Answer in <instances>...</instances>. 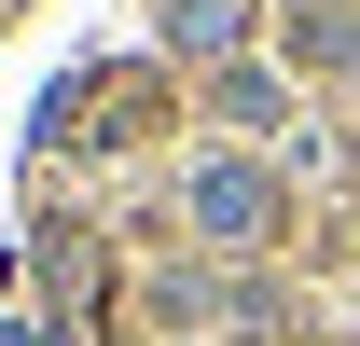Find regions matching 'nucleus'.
<instances>
[{
	"label": "nucleus",
	"instance_id": "f257e3e1",
	"mask_svg": "<svg viewBox=\"0 0 360 346\" xmlns=\"http://www.w3.org/2000/svg\"><path fill=\"white\" fill-rule=\"evenodd\" d=\"M194 222H208V236H250V222H264L250 167H208V180H194Z\"/></svg>",
	"mask_w": 360,
	"mask_h": 346
}]
</instances>
